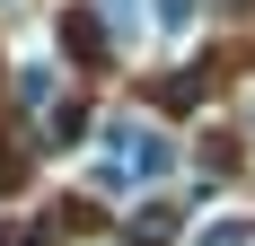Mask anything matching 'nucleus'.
<instances>
[{"instance_id":"f257e3e1","label":"nucleus","mask_w":255,"mask_h":246,"mask_svg":"<svg viewBox=\"0 0 255 246\" xmlns=\"http://www.w3.org/2000/svg\"><path fill=\"white\" fill-rule=\"evenodd\" d=\"M150 176H167V141L150 123H115V158L97 167V185H150Z\"/></svg>"},{"instance_id":"f03ea898","label":"nucleus","mask_w":255,"mask_h":246,"mask_svg":"<svg viewBox=\"0 0 255 246\" xmlns=\"http://www.w3.org/2000/svg\"><path fill=\"white\" fill-rule=\"evenodd\" d=\"M158 9V35H185V26H194V0H150Z\"/></svg>"},{"instance_id":"7ed1b4c3","label":"nucleus","mask_w":255,"mask_h":246,"mask_svg":"<svg viewBox=\"0 0 255 246\" xmlns=\"http://www.w3.org/2000/svg\"><path fill=\"white\" fill-rule=\"evenodd\" d=\"M18 97H26V106H44V97H53V71H44V62H26V71H18Z\"/></svg>"}]
</instances>
